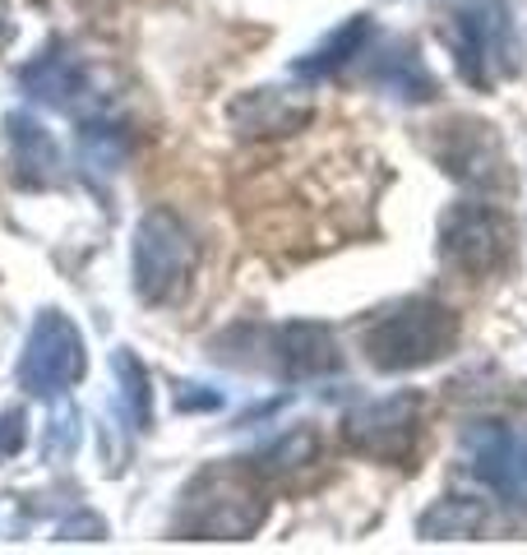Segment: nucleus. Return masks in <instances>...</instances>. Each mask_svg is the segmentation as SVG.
Masks as SVG:
<instances>
[{
  "label": "nucleus",
  "instance_id": "1",
  "mask_svg": "<svg viewBox=\"0 0 527 555\" xmlns=\"http://www.w3.org/2000/svg\"><path fill=\"white\" fill-rule=\"evenodd\" d=\"M264 518H269V495H264L255 467L214 463L185 486L176 532L208 537V542H241V537L259 532Z\"/></svg>",
  "mask_w": 527,
  "mask_h": 555
},
{
  "label": "nucleus",
  "instance_id": "2",
  "mask_svg": "<svg viewBox=\"0 0 527 555\" xmlns=\"http://www.w3.org/2000/svg\"><path fill=\"white\" fill-rule=\"evenodd\" d=\"M459 343V315L439 301L412 297L365 328V357L375 371H416L449 357Z\"/></svg>",
  "mask_w": 527,
  "mask_h": 555
},
{
  "label": "nucleus",
  "instance_id": "3",
  "mask_svg": "<svg viewBox=\"0 0 527 555\" xmlns=\"http://www.w3.org/2000/svg\"><path fill=\"white\" fill-rule=\"evenodd\" d=\"M200 264V246L195 236L185 232V222L167 214V208H153V214L139 222L134 232V287L139 297L153 306L181 301V292L190 287Z\"/></svg>",
  "mask_w": 527,
  "mask_h": 555
},
{
  "label": "nucleus",
  "instance_id": "4",
  "mask_svg": "<svg viewBox=\"0 0 527 555\" xmlns=\"http://www.w3.org/2000/svg\"><path fill=\"white\" fill-rule=\"evenodd\" d=\"M421 426H426V398L408 389V393L375 398V403L351 408L347 422H343V436L365 459L412 463L416 444H421Z\"/></svg>",
  "mask_w": 527,
  "mask_h": 555
},
{
  "label": "nucleus",
  "instance_id": "5",
  "mask_svg": "<svg viewBox=\"0 0 527 555\" xmlns=\"http://www.w3.org/2000/svg\"><path fill=\"white\" fill-rule=\"evenodd\" d=\"M453 56L467 83L490 89L504 75H514V24L500 0H477V5L459 10L453 20Z\"/></svg>",
  "mask_w": 527,
  "mask_h": 555
},
{
  "label": "nucleus",
  "instance_id": "6",
  "mask_svg": "<svg viewBox=\"0 0 527 555\" xmlns=\"http://www.w3.org/2000/svg\"><path fill=\"white\" fill-rule=\"evenodd\" d=\"M83 379V338L61 310H47L33 324L20 357V385L33 398H61Z\"/></svg>",
  "mask_w": 527,
  "mask_h": 555
},
{
  "label": "nucleus",
  "instance_id": "7",
  "mask_svg": "<svg viewBox=\"0 0 527 555\" xmlns=\"http://www.w3.org/2000/svg\"><path fill=\"white\" fill-rule=\"evenodd\" d=\"M509 241H514L509 218L490 204H453L445 222H439V250H445V259L453 269L477 273V278L496 273L504 264Z\"/></svg>",
  "mask_w": 527,
  "mask_h": 555
},
{
  "label": "nucleus",
  "instance_id": "8",
  "mask_svg": "<svg viewBox=\"0 0 527 555\" xmlns=\"http://www.w3.org/2000/svg\"><path fill=\"white\" fill-rule=\"evenodd\" d=\"M439 163H445L453 177H463L472 185H486L496 190L504 185V149L496 144V134L490 126H472V120H459V126H449V134L435 144Z\"/></svg>",
  "mask_w": 527,
  "mask_h": 555
},
{
  "label": "nucleus",
  "instance_id": "9",
  "mask_svg": "<svg viewBox=\"0 0 527 555\" xmlns=\"http://www.w3.org/2000/svg\"><path fill=\"white\" fill-rule=\"evenodd\" d=\"M273 361L287 379L329 375V371H338V343H333V334L324 324L296 320V324H283L273 334Z\"/></svg>",
  "mask_w": 527,
  "mask_h": 555
},
{
  "label": "nucleus",
  "instance_id": "10",
  "mask_svg": "<svg viewBox=\"0 0 527 555\" xmlns=\"http://www.w3.org/2000/svg\"><path fill=\"white\" fill-rule=\"evenodd\" d=\"M10 163H14V181L28 190H42L56 181V139H51L33 116H10Z\"/></svg>",
  "mask_w": 527,
  "mask_h": 555
},
{
  "label": "nucleus",
  "instance_id": "11",
  "mask_svg": "<svg viewBox=\"0 0 527 555\" xmlns=\"http://www.w3.org/2000/svg\"><path fill=\"white\" fill-rule=\"evenodd\" d=\"M514 440L518 436L500 422H477L463 436V454L472 463V473L486 486H496L504 500H509V486H514Z\"/></svg>",
  "mask_w": 527,
  "mask_h": 555
},
{
  "label": "nucleus",
  "instance_id": "12",
  "mask_svg": "<svg viewBox=\"0 0 527 555\" xmlns=\"http://www.w3.org/2000/svg\"><path fill=\"white\" fill-rule=\"evenodd\" d=\"M24 89L47 102V107H75L79 93L88 89V75L83 65L69 56V51H47V56H38L33 65H24Z\"/></svg>",
  "mask_w": 527,
  "mask_h": 555
},
{
  "label": "nucleus",
  "instance_id": "13",
  "mask_svg": "<svg viewBox=\"0 0 527 555\" xmlns=\"http://www.w3.org/2000/svg\"><path fill=\"white\" fill-rule=\"evenodd\" d=\"M310 120V107L296 102L292 93H273V89H259L245 102H236V126L245 134H283V130H296Z\"/></svg>",
  "mask_w": 527,
  "mask_h": 555
},
{
  "label": "nucleus",
  "instance_id": "14",
  "mask_svg": "<svg viewBox=\"0 0 527 555\" xmlns=\"http://www.w3.org/2000/svg\"><path fill=\"white\" fill-rule=\"evenodd\" d=\"M365 38H371V20L357 14V20H347L338 33H329V38L314 47L310 56L296 61V75H301V79H329V75H338V69L361 51Z\"/></svg>",
  "mask_w": 527,
  "mask_h": 555
},
{
  "label": "nucleus",
  "instance_id": "15",
  "mask_svg": "<svg viewBox=\"0 0 527 555\" xmlns=\"http://www.w3.org/2000/svg\"><path fill=\"white\" fill-rule=\"evenodd\" d=\"M375 83H380V89H389L394 98H402V102H421V98L435 93V79L421 69V61L412 56L408 47L384 51L380 65H375Z\"/></svg>",
  "mask_w": 527,
  "mask_h": 555
},
{
  "label": "nucleus",
  "instance_id": "16",
  "mask_svg": "<svg viewBox=\"0 0 527 555\" xmlns=\"http://www.w3.org/2000/svg\"><path fill=\"white\" fill-rule=\"evenodd\" d=\"M112 371L120 379V408H126V422L134 430H149V422H153V393H149L144 361L130 357L126 347H120V352H112Z\"/></svg>",
  "mask_w": 527,
  "mask_h": 555
},
{
  "label": "nucleus",
  "instance_id": "17",
  "mask_svg": "<svg viewBox=\"0 0 527 555\" xmlns=\"http://www.w3.org/2000/svg\"><path fill=\"white\" fill-rule=\"evenodd\" d=\"M320 459V436L314 430H287L283 440H273L269 449H259L255 459V473L259 477H273V473H301Z\"/></svg>",
  "mask_w": 527,
  "mask_h": 555
},
{
  "label": "nucleus",
  "instance_id": "18",
  "mask_svg": "<svg viewBox=\"0 0 527 555\" xmlns=\"http://www.w3.org/2000/svg\"><path fill=\"white\" fill-rule=\"evenodd\" d=\"M486 524V514L477 500H459V495H449V500H439V505L421 518V537H430V542H449V537H472V532H481Z\"/></svg>",
  "mask_w": 527,
  "mask_h": 555
},
{
  "label": "nucleus",
  "instance_id": "19",
  "mask_svg": "<svg viewBox=\"0 0 527 555\" xmlns=\"http://www.w3.org/2000/svg\"><path fill=\"white\" fill-rule=\"evenodd\" d=\"M79 153H83V163H88V167L116 171L120 158H126V139H120L112 126H83V134H79Z\"/></svg>",
  "mask_w": 527,
  "mask_h": 555
},
{
  "label": "nucleus",
  "instance_id": "20",
  "mask_svg": "<svg viewBox=\"0 0 527 555\" xmlns=\"http://www.w3.org/2000/svg\"><path fill=\"white\" fill-rule=\"evenodd\" d=\"M75 440H79V416H75V408H61V416H51L47 449H51V454H69Z\"/></svg>",
  "mask_w": 527,
  "mask_h": 555
},
{
  "label": "nucleus",
  "instance_id": "21",
  "mask_svg": "<svg viewBox=\"0 0 527 555\" xmlns=\"http://www.w3.org/2000/svg\"><path fill=\"white\" fill-rule=\"evenodd\" d=\"M24 449V412H0V459H14Z\"/></svg>",
  "mask_w": 527,
  "mask_h": 555
},
{
  "label": "nucleus",
  "instance_id": "22",
  "mask_svg": "<svg viewBox=\"0 0 527 555\" xmlns=\"http://www.w3.org/2000/svg\"><path fill=\"white\" fill-rule=\"evenodd\" d=\"M509 500L527 505V436L514 440V486H509Z\"/></svg>",
  "mask_w": 527,
  "mask_h": 555
},
{
  "label": "nucleus",
  "instance_id": "23",
  "mask_svg": "<svg viewBox=\"0 0 527 555\" xmlns=\"http://www.w3.org/2000/svg\"><path fill=\"white\" fill-rule=\"evenodd\" d=\"M176 403L181 408H218L222 398L218 393H176Z\"/></svg>",
  "mask_w": 527,
  "mask_h": 555
}]
</instances>
